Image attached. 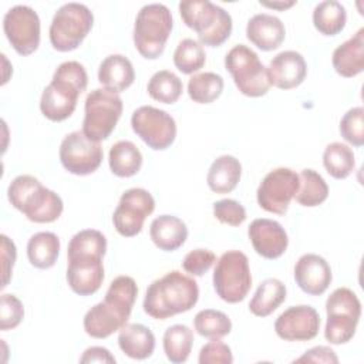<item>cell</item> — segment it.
Returning a JSON list of instances; mask_svg holds the SVG:
<instances>
[{
	"label": "cell",
	"instance_id": "10",
	"mask_svg": "<svg viewBox=\"0 0 364 364\" xmlns=\"http://www.w3.org/2000/svg\"><path fill=\"white\" fill-rule=\"evenodd\" d=\"M121 114V97L107 88H95L85 98L81 131L88 139L101 142L115 129Z\"/></svg>",
	"mask_w": 364,
	"mask_h": 364
},
{
	"label": "cell",
	"instance_id": "27",
	"mask_svg": "<svg viewBox=\"0 0 364 364\" xmlns=\"http://www.w3.org/2000/svg\"><path fill=\"white\" fill-rule=\"evenodd\" d=\"M242 176V165L239 159L232 155H222L216 158L206 176L208 186L215 193H229L232 192Z\"/></svg>",
	"mask_w": 364,
	"mask_h": 364
},
{
	"label": "cell",
	"instance_id": "47",
	"mask_svg": "<svg viewBox=\"0 0 364 364\" xmlns=\"http://www.w3.org/2000/svg\"><path fill=\"white\" fill-rule=\"evenodd\" d=\"M262 6H266V7H270V9H277V10H284V9H289L291 6L296 4V1H260Z\"/></svg>",
	"mask_w": 364,
	"mask_h": 364
},
{
	"label": "cell",
	"instance_id": "6",
	"mask_svg": "<svg viewBox=\"0 0 364 364\" xmlns=\"http://www.w3.org/2000/svg\"><path fill=\"white\" fill-rule=\"evenodd\" d=\"M179 13L186 27L193 30L202 46L219 47L232 33V16L208 0H183Z\"/></svg>",
	"mask_w": 364,
	"mask_h": 364
},
{
	"label": "cell",
	"instance_id": "41",
	"mask_svg": "<svg viewBox=\"0 0 364 364\" xmlns=\"http://www.w3.org/2000/svg\"><path fill=\"white\" fill-rule=\"evenodd\" d=\"M213 216L220 223L240 226L246 220V209L235 199H220L213 203Z\"/></svg>",
	"mask_w": 364,
	"mask_h": 364
},
{
	"label": "cell",
	"instance_id": "45",
	"mask_svg": "<svg viewBox=\"0 0 364 364\" xmlns=\"http://www.w3.org/2000/svg\"><path fill=\"white\" fill-rule=\"evenodd\" d=\"M294 363H327V364H337L338 357L336 355L334 350L327 346H317L307 350L301 357L296 358Z\"/></svg>",
	"mask_w": 364,
	"mask_h": 364
},
{
	"label": "cell",
	"instance_id": "24",
	"mask_svg": "<svg viewBox=\"0 0 364 364\" xmlns=\"http://www.w3.org/2000/svg\"><path fill=\"white\" fill-rule=\"evenodd\" d=\"M149 237L154 245L164 252L179 249L188 239L185 222L172 215H161L151 222Z\"/></svg>",
	"mask_w": 364,
	"mask_h": 364
},
{
	"label": "cell",
	"instance_id": "3",
	"mask_svg": "<svg viewBox=\"0 0 364 364\" xmlns=\"http://www.w3.org/2000/svg\"><path fill=\"white\" fill-rule=\"evenodd\" d=\"M198 299V283L191 276L172 270L148 286L142 307L152 318L165 320L189 311Z\"/></svg>",
	"mask_w": 364,
	"mask_h": 364
},
{
	"label": "cell",
	"instance_id": "28",
	"mask_svg": "<svg viewBox=\"0 0 364 364\" xmlns=\"http://www.w3.org/2000/svg\"><path fill=\"white\" fill-rule=\"evenodd\" d=\"M286 286L282 280L270 277L263 280L249 303V310L257 317L270 316L286 300Z\"/></svg>",
	"mask_w": 364,
	"mask_h": 364
},
{
	"label": "cell",
	"instance_id": "36",
	"mask_svg": "<svg viewBox=\"0 0 364 364\" xmlns=\"http://www.w3.org/2000/svg\"><path fill=\"white\" fill-rule=\"evenodd\" d=\"M223 87L222 75L212 71L199 73L189 78L188 94L193 102L210 104L220 97Z\"/></svg>",
	"mask_w": 364,
	"mask_h": 364
},
{
	"label": "cell",
	"instance_id": "8",
	"mask_svg": "<svg viewBox=\"0 0 364 364\" xmlns=\"http://www.w3.org/2000/svg\"><path fill=\"white\" fill-rule=\"evenodd\" d=\"M225 67L230 73L237 90L252 98L263 97L272 87L267 67L259 55L245 44H237L225 55Z\"/></svg>",
	"mask_w": 364,
	"mask_h": 364
},
{
	"label": "cell",
	"instance_id": "14",
	"mask_svg": "<svg viewBox=\"0 0 364 364\" xmlns=\"http://www.w3.org/2000/svg\"><path fill=\"white\" fill-rule=\"evenodd\" d=\"M3 30L20 55H30L40 46V17L30 6L17 4L9 9L3 18Z\"/></svg>",
	"mask_w": 364,
	"mask_h": 364
},
{
	"label": "cell",
	"instance_id": "42",
	"mask_svg": "<svg viewBox=\"0 0 364 364\" xmlns=\"http://www.w3.org/2000/svg\"><path fill=\"white\" fill-rule=\"evenodd\" d=\"M216 262V256L209 249H195L185 255L182 267L192 276H203L212 264Z\"/></svg>",
	"mask_w": 364,
	"mask_h": 364
},
{
	"label": "cell",
	"instance_id": "46",
	"mask_svg": "<svg viewBox=\"0 0 364 364\" xmlns=\"http://www.w3.org/2000/svg\"><path fill=\"white\" fill-rule=\"evenodd\" d=\"M80 363H108V364H115V357L109 353L108 348L100 347V346H92L88 347L82 355L80 357Z\"/></svg>",
	"mask_w": 364,
	"mask_h": 364
},
{
	"label": "cell",
	"instance_id": "13",
	"mask_svg": "<svg viewBox=\"0 0 364 364\" xmlns=\"http://www.w3.org/2000/svg\"><path fill=\"white\" fill-rule=\"evenodd\" d=\"M132 131L152 149L164 151L176 138V122L171 114L152 105H142L132 112Z\"/></svg>",
	"mask_w": 364,
	"mask_h": 364
},
{
	"label": "cell",
	"instance_id": "17",
	"mask_svg": "<svg viewBox=\"0 0 364 364\" xmlns=\"http://www.w3.org/2000/svg\"><path fill=\"white\" fill-rule=\"evenodd\" d=\"M299 189V173L290 168H276L260 182L256 198L266 212L284 215Z\"/></svg>",
	"mask_w": 364,
	"mask_h": 364
},
{
	"label": "cell",
	"instance_id": "20",
	"mask_svg": "<svg viewBox=\"0 0 364 364\" xmlns=\"http://www.w3.org/2000/svg\"><path fill=\"white\" fill-rule=\"evenodd\" d=\"M294 280L304 293L320 296L333 280L331 267L324 257L316 253H306L294 264Z\"/></svg>",
	"mask_w": 364,
	"mask_h": 364
},
{
	"label": "cell",
	"instance_id": "18",
	"mask_svg": "<svg viewBox=\"0 0 364 364\" xmlns=\"http://www.w3.org/2000/svg\"><path fill=\"white\" fill-rule=\"evenodd\" d=\"M320 323V316L314 307L299 304L286 309L276 318L274 331L286 341H309L318 334Z\"/></svg>",
	"mask_w": 364,
	"mask_h": 364
},
{
	"label": "cell",
	"instance_id": "2",
	"mask_svg": "<svg viewBox=\"0 0 364 364\" xmlns=\"http://www.w3.org/2000/svg\"><path fill=\"white\" fill-rule=\"evenodd\" d=\"M138 287L131 276L115 277L102 301L92 306L84 316L82 326L92 338H107L119 331L131 316Z\"/></svg>",
	"mask_w": 364,
	"mask_h": 364
},
{
	"label": "cell",
	"instance_id": "9",
	"mask_svg": "<svg viewBox=\"0 0 364 364\" xmlns=\"http://www.w3.org/2000/svg\"><path fill=\"white\" fill-rule=\"evenodd\" d=\"M326 340L336 346L348 343L361 317V303L357 294L347 287L336 289L326 301Z\"/></svg>",
	"mask_w": 364,
	"mask_h": 364
},
{
	"label": "cell",
	"instance_id": "38",
	"mask_svg": "<svg viewBox=\"0 0 364 364\" xmlns=\"http://www.w3.org/2000/svg\"><path fill=\"white\" fill-rule=\"evenodd\" d=\"M206 63L203 46L193 38H183L173 51V64L182 74H193Z\"/></svg>",
	"mask_w": 364,
	"mask_h": 364
},
{
	"label": "cell",
	"instance_id": "29",
	"mask_svg": "<svg viewBox=\"0 0 364 364\" xmlns=\"http://www.w3.org/2000/svg\"><path fill=\"white\" fill-rule=\"evenodd\" d=\"M109 169L119 178H131L136 175L142 166V154L131 141L115 142L108 155Z\"/></svg>",
	"mask_w": 364,
	"mask_h": 364
},
{
	"label": "cell",
	"instance_id": "33",
	"mask_svg": "<svg viewBox=\"0 0 364 364\" xmlns=\"http://www.w3.org/2000/svg\"><path fill=\"white\" fill-rule=\"evenodd\" d=\"M162 344L165 355L171 363H185L192 351L193 331L185 324H173L165 330Z\"/></svg>",
	"mask_w": 364,
	"mask_h": 364
},
{
	"label": "cell",
	"instance_id": "19",
	"mask_svg": "<svg viewBox=\"0 0 364 364\" xmlns=\"http://www.w3.org/2000/svg\"><path fill=\"white\" fill-rule=\"evenodd\" d=\"M247 235L255 252L269 260L280 257L289 245L284 228L273 219H255L247 229Z\"/></svg>",
	"mask_w": 364,
	"mask_h": 364
},
{
	"label": "cell",
	"instance_id": "12",
	"mask_svg": "<svg viewBox=\"0 0 364 364\" xmlns=\"http://www.w3.org/2000/svg\"><path fill=\"white\" fill-rule=\"evenodd\" d=\"M213 287L226 303L245 300L252 287V274L247 256L239 250L225 252L213 270Z\"/></svg>",
	"mask_w": 364,
	"mask_h": 364
},
{
	"label": "cell",
	"instance_id": "26",
	"mask_svg": "<svg viewBox=\"0 0 364 364\" xmlns=\"http://www.w3.org/2000/svg\"><path fill=\"white\" fill-rule=\"evenodd\" d=\"M121 351L134 360L149 358L155 350V336L149 327L132 323L125 324L118 334Z\"/></svg>",
	"mask_w": 364,
	"mask_h": 364
},
{
	"label": "cell",
	"instance_id": "11",
	"mask_svg": "<svg viewBox=\"0 0 364 364\" xmlns=\"http://www.w3.org/2000/svg\"><path fill=\"white\" fill-rule=\"evenodd\" d=\"M94 23L92 11L81 3L63 4L50 24V43L61 53L75 50L87 37Z\"/></svg>",
	"mask_w": 364,
	"mask_h": 364
},
{
	"label": "cell",
	"instance_id": "43",
	"mask_svg": "<svg viewBox=\"0 0 364 364\" xmlns=\"http://www.w3.org/2000/svg\"><path fill=\"white\" fill-rule=\"evenodd\" d=\"M198 363L199 364H232L233 363L232 350L228 344L219 340H212L200 348Z\"/></svg>",
	"mask_w": 364,
	"mask_h": 364
},
{
	"label": "cell",
	"instance_id": "39",
	"mask_svg": "<svg viewBox=\"0 0 364 364\" xmlns=\"http://www.w3.org/2000/svg\"><path fill=\"white\" fill-rule=\"evenodd\" d=\"M341 136L354 146H363L364 144V109L363 107H354L348 109L340 121Z\"/></svg>",
	"mask_w": 364,
	"mask_h": 364
},
{
	"label": "cell",
	"instance_id": "21",
	"mask_svg": "<svg viewBox=\"0 0 364 364\" xmlns=\"http://www.w3.org/2000/svg\"><path fill=\"white\" fill-rule=\"evenodd\" d=\"M270 84L280 90H291L299 87L307 75V64L304 57L294 50L279 53L267 67Z\"/></svg>",
	"mask_w": 364,
	"mask_h": 364
},
{
	"label": "cell",
	"instance_id": "40",
	"mask_svg": "<svg viewBox=\"0 0 364 364\" xmlns=\"http://www.w3.org/2000/svg\"><path fill=\"white\" fill-rule=\"evenodd\" d=\"M24 317L23 303L14 294H1L0 307V330L7 331L16 328Z\"/></svg>",
	"mask_w": 364,
	"mask_h": 364
},
{
	"label": "cell",
	"instance_id": "1",
	"mask_svg": "<svg viewBox=\"0 0 364 364\" xmlns=\"http://www.w3.org/2000/svg\"><path fill=\"white\" fill-rule=\"evenodd\" d=\"M107 252L105 236L95 229L77 232L67 249V283L80 296H90L98 291L104 280L102 257Z\"/></svg>",
	"mask_w": 364,
	"mask_h": 364
},
{
	"label": "cell",
	"instance_id": "32",
	"mask_svg": "<svg viewBox=\"0 0 364 364\" xmlns=\"http://www.w3.org/2000/svg\"><path fill=\"white\" fill-rule=\"evenodd\" d=\"M328 196V186L324 178L314 169H303L299 173V189L294 195L297 203L306 208L321 205Z\"/></svg>",
	"mask_w": 364,
	"mask_h": 364
},
{
	"label": "cell",
	"instance_id": "4",
	"mask_svg": "<svg viewBox=\"0 0 364 364\" xmlns=\"http://www.w3.org/2000/svg\"><path fill=\"white\" fill-rule=\"evenodd\" d=\"M87 84L88 75L82 64L78 61L61 63L41 94V114L54 122L67 119L74 112L78 97L85 91Z\"/></svg>",
	"mask_w": 364,
	"mask_h": 364
},
{
	"label": "cell",
	"instance_id": "31",
	"mask_svg": "<svg viewBox=\"0 0 364 364\" xmlns=\"http://www.w3.org/2000/svg\"><path fill=\"white\" fill-rule=\"evenodd\" d=\"M347 23V11L340 1L326 0L313 10V24L323 36L338 34Z\"/></svg>",
	"mask_w": 364,
	"mask_h": 364
},
{
	"label": "cell",
	"instance_id": "16",
	"mask_svg": "<svg viewBox=\"0 0 364 364\" xmlns=\"http://www.w3.org/2000/svg\"><path fill=\"white\" fill-rule=\"evenodd\" d=\"M155 210L154 196L144 188H131L125 191L112 215L115 230L124 237L136 236L145 219Z\"/></svg>",
	"mask_w": 364,
	"mask_h": 364
},
{
	"label": "cell",
	"instance_id": "5",
	"mask_svg": "<svg viewBox=\"0 0 364 364\" xmlns=\"http://www.w3.org/2000/svg\"><path fill=\"white\" fill-rule=\"evenodd\" d=\"M10 203L34 223H51L64 209L63 199L31 175L16 176L7 189Z\"/></svg>",
	"mask_w": 364,
	"mask_h": 364
},
{
	"label": "cell",
	"instance_id": "23",
	"mask_svg": "<svg viewBox=\"0 0 364 364\" xmlns=\"http://www.w3.org/2000/svg\"><path fill=\"white\" fill-rule=\"evenodd\" d=\"M333 68L341 77L351 78L364 71V28L340 44L331 57Z\"/></svg>",
	"mask_w": 364,
	"mask_h": 364
},
{
	"label": "cell",
	"instance_id": "34",
	"mask_svg": "<svg viewBox=\"0 0 364 364\" xmlns=\"http://www.w3.org/2000/svg\"><path fill=\"white\" fill-rule=\"evenodd\" d=\"M323 165L334 179H346L355 168V156L348 145L331 142L323 152Z\"/></svg>",
	"mask_w": 364,
	"mask_h": 364
},
{
	"label": "cell",
	"instance_id": "7",
	"mask_svg": "<svg viewBox=\"0 0 364 364\" xmlns=\"http://www.w3.org/2000/svg\"><path fill=\"white\" fill-rule=\"evenodd\" d=\"M173 27L169 9L161 3L144 6L135 18L134 44L138 53L146 60L158 58L166 46Z\"/></svg>",
	"mask_w": 364,
	"mask_h": 364
},
{
	"label": "cell",
	"instance_id": "35",
	"mask_svg": "<svg viewBox=\"0 0 364 364\" xmlns=\"http://www.w3.org/2000/svg\"><path fill=\"white\" fill-rule=\"evenodd\" d=\"M146 91L149 97L158 102L175 104L183 91V84L175 73L161 70L149 78Z\"/></svg>",
	"mask_w": 364,
	"mask_h": 364
},
{
	"label": "cell",
	"instance_id": "30",
	"mask_svg": "<svg viewBox=\"0 0 364 364\" xmlns=\"http://www.w3.org/2000/svg\"><path fill=\"white\" fill-rule=\"evenodd\" d=\"M60 253V239L53 232L34 233L27 242V257L37 269H50L55 264Z\"/></svg>",
	"mask_w": 364,
	"mask_h": 364
},
{
	"label": "cell",
	"instance_id": "44",
	"mask_svg": "<svg viewBox=\"0 0 364 364\" xmlns=\"http://www.w3.org/2000/svg\"><path fill=\"white\" fill-rule=\"evenodd\" d=\"M0 239H1V260H3V284H1V287L4 289L9 284L17 252H16L14 242L10 240L6 235H1Z\"/></svg>",
	"mask_w": 364,
	"mask_h": 364
},
{
	"label": "cell",
	"instance_id": "37",
	"mask_svg": "<svg viewBox=\"0 0 364 364\" xmlns=\"http://www.w3.org/2000/svg\"><path fill=\"white\" fill-rule=\"evenodd\" d=\"M195 331L210 340H220L232 331V321L223 311L205 309L196 313L193 318Z\"/></svg>",
	"mask_w": 364,
	"mask_h": 364
},
{
	"label": "cell",
	"instance_id": "15",
	"mask_svg": "<svg viewBox=\"0 0 364 364\" xmlns=\"http://www.w3.org/2000/svg\"><path fill=\"white\" fill-rule=\"evenodd\" d=\"M60 162L73 175L85 176L95 172L102 162V146L91 141L82 131H74L64 136L60 144Z\"/></svg>",
	"mask_w": 364,
	"mask_h": 364
},
{
	"label": "cell",
	"instance_id": "25",
	"mask_svg": "<svg viewBox=\"0 0 364 364\" xmlns=\"http://www.w3.org/2000/svg\"><path fill=\"white\" fill-rule=\"evenodd\" d=\"M134 80V65L125 55L111 54L101 61L98 68V81L104 88L118 94L131 87Z\"/></svg>",
	"mask_w": 364,
	"mask_h": 364
},
{
	"label": "cell",
	"instance_id": "22",
	"mask_svg": "<svg viewBox=\"0 0 364 364\" xmlns=\"http://www.w3.org/2000/svg\"><path fill=\"white\" fill-rule=\"evenodd\" d=\"M246 37L259 50L272 51L279 48L284 41L286 28L279 17L267 13H259L249 18Z\"/></svg>",
	"mask_w": 364,
	"mask_h": 364
}]
</instances>
